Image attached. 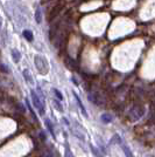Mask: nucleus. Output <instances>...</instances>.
I'll list each match as a JSON object with an SVG mask.
<instances>
[{
    "label": "nucleus",
    "mask_w": 155,
    "mask_h": 157,
    "mask_svg": "<svg viewBox=\"0 0 155 157\" xmlns=\"http://www.w3.org/2000/svg\"><path fill=\"white\" fill-rule=\"evenodd\" d=\"M35 66H36V69L40 74L42 75H47V73L49 72V67H48V61L42 56V55H36L35 59H34Z\"/></svg>",
    "instance_id": "nucleus-1"
},
{
    "label": "nucleus",
    "mask_w": 155,
    "mask_h": 157,
    "mask_svg": "<svg viewBox=\"0 0 155 157\" xmlns=\"http://www.w3.org/2000/svg\"><path fill=\"white\" fill-rule=\"evenodd\" d=\"M31 95H32L33 105L39 110L40 115H43V114H45V103H43V100L40 98V96L34 92V90L31 92Z\"/></svg>",
    "instance_id": "nucleus-2"
},
{
    "label": "nucleus",
    "mask_w": 155,
    "mask_h": 157,
    "mask_svg": "<svg viewBox=\"0 0 155 157\" xmlns=\"http://www.w3.org/2000/svg\"><path fill=\"white\" fill-rule=\"evenodd\" d=\"M143 113H145L143 107H140V105H134V107L129 110V118H131L132 121H138L140 117H142Z\"/></svg>",
    "instance_id": "nucleus-3"
},
{
    "label": "nucleus",
    "mask_w": 155,
    "mask_h": 157,
    "mask_svg": "<svg viewBox=\"0 0 155 157\" xmlns=\"http://www.w3.org/2000/svg\"><path fill=\"white\" fill-rule=\"evenodd\" d=\"M74 98H75V100L77 101V105L81 108V110H82V114L84 115L85 117H88V113H86V109H85V107L84 105L82 103V101H81V98H78V95L76 94V93H74Z\"/></svg>",
    "instance_id": "nucleus-4"
},
{
    "label": "nucleus",
    "mask_w": 155,
    "mask_h": 157,
    "mask_svg": "<svg viewBox=\"0 0 155 157\" xmlns=\"http://www.w3.org/2000/svg\"><path fill=\"white\" fill-rule=\"evenodd\" d=\"M118 142H119V144H120V147H121V149H123L125 156H126V157H134V155L132 154V151L129 150V148L125 143H123V142H121V140H119Z\"/></svg>",
    "instance_id": "nucleus-5"
},
{
    "label": "nucleus",
    "mask_w": 155,
    "mask_h": 157,
    "mask_svg": "<svg viewBox=\"0 0 155 157\" xmlns=\"http://www.w3.org/2000/svg\"><path fill=\"white\" fill-rule=\"evenodd\" d=\"M12 58H13V61L14 62H19L20 59H21V54L18 49H12Z\"/></svg>",
    "instance_id": "nucleus-6"
},
{
    "label": "nucleus",
    "mask_w": 155,
    "mask_h": 157,
    "mask_svg": "<svg viewBox=\"0 0 155 157\" xmlns=\"http://www.w3.org/2000/svg\"><path fill=\"white\" fill-rule=\"evenodd\" d=\"M23 36H25V39H26L27 41H33V39H34L32 31H29V29H25V31H23Z\"/></svg>",
    "instance_id": "nucleus-7"
},
{
    "label": "nucleus",
    "mask_w": 155,
    "mask_h": 157,
    "mask_svg": "<svg viewBox=\"0 0 155 157\" xmlns=\"http://www.w3.org/2000/svg\"><path fill=\"white\" fill-rule=\"evenodd\" d=\"M23 76H25V80H26L27 82H29V83L32 85L33 78H32V76H31V73H29L28 69H25V71H23Z\"/></svg>",
    "instance_id": "nucleus-8"
},
{
    "label": "nucleus",
    "mask_w": 155,
    "mask_h": 157,
    "mask_svg": "<svg viewBox=\"0 0 155 157\" xmlns=\"http://www.w3.org/2000/svg\"><path fill=\"white\" fill-rule=\"evenodd\" d=\"M102 121H103L104 123H110L111 121H112V115H110V114H103L102 115Z\"/></svg>",
    "instance_id": "nucleus-9"
},
{
    "label": "nucleus",
    "mask_w": 155,
    "mask_h": 157,
    "mask_svg": "<svg viewBox=\"0 0 155 157\" xmlns=\"http://www.w3.org/2000/svg\"><path fill=\"white\" fill-rule=\"evenodd\" d=\"M45 127L48 128V130L50 131V134L52 135V137H55V132H54V128H52V122H50L49 120H45Z\"/></svg>",
    "instance_id": "nucleus-10"
},
{
    "label": "nucleus",
    "mask_w": 155,
    "mask_h": 157,
    "mask_svg": "<svg viewBox=\"0 0 155 157\" xmlns=\"http://www.w3.org/2000/svg\"><path fill=\"white\" fill-rule=\"evenodd\" d=\"M35 20H36L38 24H40L41 20H42V14H41V10L40 8H38L36 12H35Z\"/></svg>",
    "instance_id": "nucleus-11"
},
{
    "label": "nucleus",
    "mask_w": 155,
    "mask_h": 157,
    "mask_svg": "<svg viewBox=\"0 0 155 157\" xmlns=\"http://www.w3.org/2000/svg\"><path fill=\"white\" fill-rule=\"evenodd\" d=\"M65 157H74L72 156V154H71L70 148H69L68 144H65Z\"/></svg>",
    "instance_id": "nucleus-12"
},
{
    "label": "nucleus",
    "mask_w": 155,
    "mask_h": 157,
    "mask_svg": "<svg viewBox=\"0 0 155 157\" xmlns=\"http://www.w3.org/2000/svg\"><path fill=\"white\" fill-rule=\"evenodd\" d=\"M26 103H27V107H28V109H29V111H31V114H32V116L34 117V120H38V117H36V115H35V113L33 111L32 107L29 105V102H28V100H26Z\"/></svg>",
    "instance_id": "nucleus-13"
},
{
    "label": "nucleus",
    "mask_w": 155,
    "mask_h": 157,
    "mask_svg": "<svg viewBox=\"0 0 155 157\" xmlns=\"http://www.w3.org/2000/svg\"><path fill=\"white\" fill-rule=\"evenodd\" d=\"M52 92L55 93V95L57 96V98L59 100V101H61V100H63V96H62V93L59 92V90H57V89H55V88H54V89H52Z\"/></svg>",
    "instance_id": "nucleus-14"
},
{
    "label": "nucleus",
    "mask_w": 155,
    "mask_h": 157,
    "mask_svg": "<svg viewBox=\"0 0 155 157\" xmlns=\"http://www.w3.org/2000/svg\"><path fill=\"white\" fill-rule=\"evenodd\" d=\"M55 107L57 108V110L63 111V108H62V105H61V103H59V101H57V100H55Z\"/></svg>",
    "instance_id": "nucleus-15"
},
{
    "label": "nucleus",
    "mask_w": 155,
    "mask_h": 157,
    "mask_svg": "<svg viewBox=\"0 0 155 157\" xmlns=\"http://www.w3.org/2000/svg\"><path fill=\"white\" fill-rule=\"evenodd\" d=\"M91 149H92V152H95V155H96V156L102 157V155H100V154L98 152V150H97V149H96V148H93V147H91Z\"/></svg>",
    "instance_id": "nucleus-16"
},
{
    "label": "nucleus",
    "mask_w": 155,
    "mask_h": 157,
    "mask_svg": "<svg viewBox=\"0 0 155 157\" xmlns=\"http://www.w3.org/2000/svg\"><path fill=\"white\" fill-rule=\"evenodd\" d=\"M1 68H2V71H4V72H8V73H9V71L7 69L6 66H5V65H1Z\"/></svg>",
    "instance_id": "nucleus-17"
},
{
    "label": "nucleus",
    "mask_w": 155,
    "mask_h": 157,
    "mask_svg": "<svg viewBox=\"0 0 155 157\" xmlns=\"http://www.w3.org/2000/svg\"><path fill=\"white\" fill-rule=\"evenodd\" d=\"M149 157H155V156H149Z\"/></svg>",
    "instance_id": "nucleus-18"
}]
</instances>
